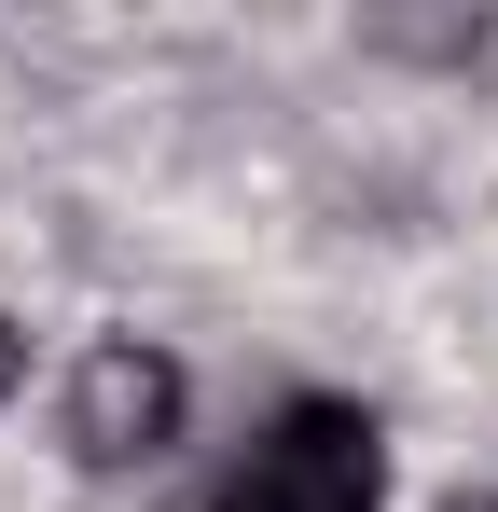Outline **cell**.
I'll return each mask as SVG.
<instances>
[{"label":"cell","instance_id":"3957f363","mask_svg":"<svg viewBox=\"0 0 498 512\" xmlns=\"http://www.w3.org/2000/svg\"><path fill=\"white\" fill-rule=\"evenodd\" d=\"M14 374H28V333H14V319H0V402H14Z\"/></svg>","mask_w":498,"mask_h":512},{"label":"cell","instance_id":"7a4b0ae2","mask_svg":"<svg viewBox=\"0 0 498 512\" xmlns=\"http://www.w3.org/2000/svg\"><path fill=\"white\" fill-rule=\"evenodd\" d=\"M180 443V360L139 333H97L70 374V457L83 471H139V457H166Z\"/></svg>","mask_w":498,"mask_h":512},{"label":"cell","instance_id":"6da1fadb","mask_svg":"<svg viewBox=\"0 0 498 512\" xmlns=\"http://www.w3.org/2000/svg\"><path fill=\"white\" fill-rule=\"evenodd\" d=\"M388 499V429L374 402H277L249 457L208 485V512H374Z\"/></svg>","mask_w":498,"mask_h":512},{"label":"cell","instance_id":"277c9868","mask_svg":"<svg viewBox=\"0 0 498 512\" xmlns=\"http://www.w3.org/2000/svg\"><path fill=\"white\" fill-rule=\"evenodd\" d=\"M443 512H498V485H471V499H443Z\"/></svg>","mask_w":498,"mask_h":512}]
</instances>
